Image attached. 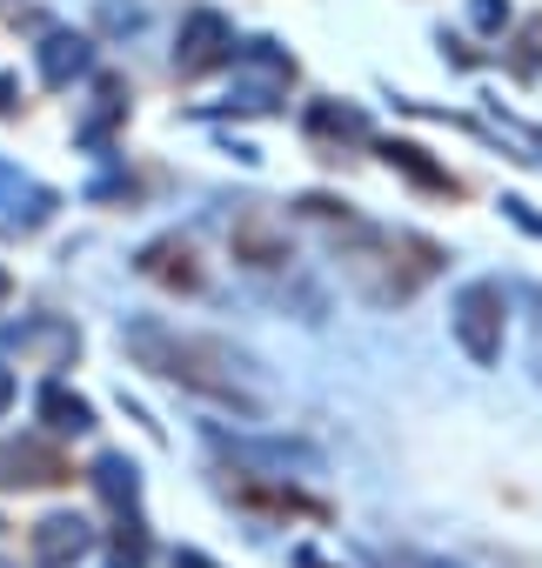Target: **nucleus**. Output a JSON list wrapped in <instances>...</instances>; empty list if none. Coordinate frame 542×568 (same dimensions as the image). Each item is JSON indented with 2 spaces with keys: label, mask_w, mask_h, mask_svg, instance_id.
<instances>
[{
  "label": "nucleus",
  "mask_w": 542,
  "mask_h": 568,
  "mask_svg": "<svg viewBox=\"0 0 542 568\" xmlns=\"http://www.w3.org/2000/svg\"><path fill=\"white\" fill-rule=\"evenodd\" d=\"M0 481H8V488H21V481H61V462L41 442H14V448H0Z\"/></svg>",
  "instance_id": "6"
},
{
  "label": "nucleus",
  "mask_w": 542,
  "mask_h": 568,
  "mask_svg": "<svg viewBox=\"0 0 542 568\" xmlns=\"http://www.w3.org/2000/svg\"><path fill=\"white\" fill-rule=\"evenodd\" d=\"M8 94H14V81H8V74H0V101H8Z\"/></svg>",
  "instance_id": "20"
},
{
  "label": "nucleus",
  "mask_w": 542,
  "mask_h": 568,
  "mask_svg": "<svg viewBox=\"0 0 542 568\" xmlns=\"http://www.w3.org/2000/svg\"><path fill=\"white\" fill-rule=\"evenodd\" d=\"M28 541H34V568H74V561L94 548V528L61 508V515H41Z\"/></svg>",
  "instance_id": "5"
},
{
  "label": "nucleus",
  "mask_w": 542,
  "mask_h": 568,
  "mask_svg": "<svg viewBox=\"0 0 542 568\" xmlns=\"http://www.w3.org/2000/svg\"><path fill=\"white\" fill-rule=\"evenodd\" d=\"M41 415H48V428H54V435H81V428H94V408H88L81 395H68L61 382H48V388H41Z\"/></svg>",
  "instance_id": "10"
},
{
  "label": "nucleus",
  "mask_w": 542,
  "mask_h": 568,
  "mask_svg": "<svg viewBox=\"0 0 542 568\" xmlns=\"http://www.w3.org/2000/svg\"><path fill=\"white\" fill-rule=\"evenodd\" d=\"M14 187H21V174H14V168H0V201H8Z\"/></svg>",
  "instance_id": "19"
},
{
  "label": "nucleus",
  "mask_w": 542,
  "mask_h": 568,
  "mask_svg": "<svg viewBox=\"0 0 542 568\" xmlns=\"http://www.w3.org/2000/svg\"><path fill=\"white\" fill-rule=\"evenodd\" d=\"M309 128L315 134H369V121H362V108H309Z\"/></svg>",
  "instance_id": "12"
},
{
  "label": "nucleus",
  "mask_w": 542,
  "mask_h": 568,
  "mask_svg": "<svg viewBox=\"0 0 542 568\" xmlns=\"http://www.w3.org/2000/svg\"><path fill=\"white\" fill-rule=\"evenodd\" d=\"M382 161L389 168H402L409 181H422V187H442V194H455V181H449V168H435L415 141H382Z\"/></svg>",
  "instance_id": "9"
},
{
  "label": "nucleus",
  "mask_w": 542,
  "mask_h": 568,
  "mask_svg": "<svg viewBox=\"0 0 542 568\" xmlns=\"http://www.w3.org/2000/svg\"><path fill=\"white\" fill-rule=\"evenodd\" d=\"M208 442H214L221 455H234L241 468H275V475H289V468H322V448H315V442H289V435L254 442V435H221V428H208Z\"/></svg>",
  "instance_id": "3"
},
{
  "label": "nucleus",
  "mask_w": 542,
  "mask_h": 568,
  "mask_svg": "<svg viewBox=\"0 0 542 568\" xmlns=\"http://www.w3.org/2000/svg\"><path fill=\"white\" fill-rule=\"evenodd\" d=\"M8 402H14V375L0 368V415H8Z\"/></svg>",
  "instance_id": "17"
},
{
  "label": "nucleus",
  "mask_w": 542,
  "mask_h": 568,
  "mask_svg": "<svg viewBox=\"0 0 542 568\" xmlns=\"http://www.w3.org/2000/svg\"><path fill=\"white\" fill-rule=\"evenodd\" d=\"M535 308H542V288H535Z\"/></svg>",
  "instance_id": "22"
},
{
  "label": "nucleus",
  "mask_w": 542,
  "mask_h": 568,
  "mask_svg": "<svg viewBox=\"0 0 542 568\" xmlns=\"http://www.w3.org/2000/svg\"><path fill=\"white\" fill-rule=\"evenodd\" d=\"M94 488H101V501H114V508H134V501H141V475H134L128 455H94Z\"/></svg>",
  "instance_id": "8"
},
{
  "label": "nucleus",
  "mask_w": 542,
  "mask_h": 568,
  "mask_svg": "<svg viewBox=\"0 0 542 568\" xmlns=\"http://www.w3.org/2000/svg\"><path fill=\"white\" fill-rule=\"evenodd\" d=\"M141 561H148V535L128 521V528H121V541H114V568H141Z\"/></svg>",
  "instance_id": "13"
},
{
  "label": "nucleus",
  "mask_w": 542,
  "mask_h": 568,
  "mask_svg": "<svg viewBox=\"0 0 542 568\" xmlns=\"http://www.w3.org/2000/svg\"><path fill=\"white\" fill-rule=\"evenodd\" d=\"M0 295H8V274H0Z\"/></svg>",
  "instance_id": "21"
},
{
  "label": "nucleus",
  "mask_w": 542,
  "mask_h": 568,
  "mask_svg": "<svg viewBox=\"0 0 542 568\" xmlns=\"http://www.w3.org/2000/svg\"><path fill=\"white\" fill-rule=\"evenodd\" d=\"M389 568H462V561H449V555H395Z\"/></svg>",
  "instance_id": "15"
},
{
  "label": "nucleus",
  "mask_w": 542,
  "mask_h": 568,
  "mask_svg": "<svg viewBox=\"0 0 542 568\" xmlns=\"http://www.w3.org/2000/svg\"><path fill=\"white\" fill-rule=\"evenodd\" d=\"M121 342H128V355H134L141 368H154V375H168V382H181V388L221 402V408H241V415H261V408H268V395L248 388V362H241L228 342L174 335L168 322H128Z\"/></svg>",
  "instance_id": "1"
},
{
  "label": "nucleus",
  "mask_w": 542,
  "mask_h": 568,
  "mask_svg": "<svg viewBox=\"0 0 542 568\" xmlns=\"http://www.w3.org/2000/svg\"><path fill=\"white\" fill-rule=\"evenodd\" d=\"M41 74H48V88H68L74 74H88V41H81V34H48Z\"/></svg>",
  "instance_id": "7"
},
{
  "label": "nucleus",
  "mask_w": 542,
  "mask_h": 568,
  "mask_svg": "<svg viewBox=\"0 0 542 568\" xmlns=\"http://www.w3.org/2000/svg\"><path fill=\"white\" fill-rule=\"evenodd\" d=\"M295 568H329V561H322L315 548H295Z\"/></svg>",
  "instance_id": "18"
},
{
  "label": "nucleus",
  "mask_w": 542,
  "mask_h": 568,
  "mask_svg": "<svg viewBox=\"0 0 542 568\" xmlns=\"http://www.w3.org/2000/svg\"><path fill=\"white\" fill-rule=\"evenodd\" d=\"M174 568H214V561H208V555H194V548H181V555H174Z\"/></svg>",
  "instance_id": "16"
},
{
  "label": "nucleus",
  "mask_w": 542,
  "mask_h": 568,
  "mask_svg": "<svg viewBox=\"0 0 542 568\" xmlns=\"http://www.w3.org/2000/svg\"><path fill=\"white\" fill-rule=\"evenodd\" d=\"M141 274H154V281H181V288H194V254L181 247V241H154V247H141Z\"/></svg>",
  "instance_id": "11"
},
{
  "label": "nucleus",
  "mask_w": 542,
  "mask_h": 568,
  "mask_svg": "<svg viewBox=\"0 0 542 568\" xmlns=\"http://www.w3.org/2000/svg\"><path fill=\"white\" fill-rule=\"evenodd\" d=\"M502 214H509L515 227H529V234H542V214H535V207H529L522 194H509V201H502Z\"/></svg>",
  "instance_id": "14"
},
{
  "label": "nucleus",
  "mask_w": 542,
  "mask_h": 568,
  "mask_svg": "<svg viewBox=\"0 0 542 568\" xmlns=\"http://www.w3.org/2000/svg\"><path fill=\"white\" fill-rule=\"evenodd\" d=\"M502 328H509V295H502V281H469V288H455V302H449V335H455V348H462L475 368H495V362H502Z\"/></svg>",
  "instance_id": "2"
},
{
  "label": "nucleus",
  "mask_w": 542,
  "mask_h": 568,
  "mask_svg": "<svg viewBox=\"0 0 542 568\" xmlns=\"http://www.w3.org/2000/svg\"><path fill=\"white\" fill-rule=\"evenodd\" d=\"M234 54V28L214 14V8H194L188 14V28H181V48H174V68L194 81V74H208V68H221Z\"/></svg>",
  "instance_id": "4"
}]
</instances>
